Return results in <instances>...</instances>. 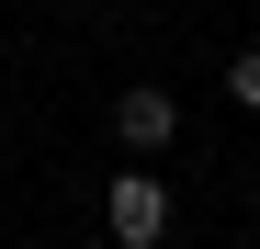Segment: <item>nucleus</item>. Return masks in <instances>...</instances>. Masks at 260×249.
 <instances>
[{
	"instance_id": "nucleus-3",
	"label": "nucleus",
	"mask_w": 260,
	"mask_h": 249,
	"mask_svg": "<svg viewBox=\"0 0 260 249\" xmlns=\"http://www.w3.org/2000/svg\"><path fill=\"white\" fill-rule=\"evenodd\" d=\"M226 91H238V102L260 113V46H249V57H226Z\"/></svg>"
},
{
	"instance_id": "nucleus-1",
	"label": "nucleus",
	"mask_w": 260,
	"mask_h": 249,
	"mask_svg": "<svg viewBox=\"0 0 260 249\" xmlns=\"http://www.w3.org/2000/svg\"><path fill=\"white\" fill-rule=\"evenodd\" d=\"M102 215H113V249H158V238H170V193H158L147 170H113Z\"/></svg>"
},
{
	"instance_id": "nucleus-2",
	"label": "nucleus",
	"mask_w": 260,
	"mask_h": 249,
	"mask_svg": "<svg viewBox=\"0 0 260 249\" xmlns=\"http://www.w3.org/2000/svg\"><path fill=\"white\" fill-rule=\"evenodd\" d=\"M113 136L124 147H170V136H181V102H170V91H124L113 102Z\"/></svg>"
}]
</instances>
